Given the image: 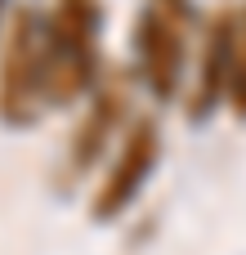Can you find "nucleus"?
Masks as SVG:
<instances>
[{
	"mask_svg": "<svg viewBox=\"0 0 246 255\" xmlns=\"http://www.w3.org/2000/svg\"><path fill=\"white\" fill-rule=\"evenodd\" d=\"M157 161H161V126H157V117H152V112H139V117L125 126L121 143L112 148L103 179L94 184L90 215H94L99 224L121 220V215L139 202V193H143V184L152 179Z\"/></svg>",
	"mask_w": 246,
	"mask_h": 255,
	"instance_id": "4",
	"label": "nucleus"
},
{
	"mask_svg": "<svg viewBox=\"0 0 246 255\" xmlns=\"http://www.w3.org/2000/svg\"><path fill=\"white\" fill-rule=\"evenodd\" d=\"M4 18H9V13H4V0H0V22H4Z\"/></svg>",
	"mask_w": 246,
	"mask_h": 255,
	"instance_id": "8",
	"label": "nucleus"
},
{
	"mask_svg": "<svg viewBox=\"0 0 246 255\" xmlns=\"http://www.w3.org/2000/svg\"><path fill=\"white\" fill-rule=\"evenodd\" d=\"M197 4L193 0H143L134 13V81L152 103H179L188 94V63L197 54Z\"/></svg>",
	"mask_w": 246,
	"mask_h": 255,
	"instance_id": "1",
	"label": "nucleus"
},
{
	"mask_svg": "<svg viewBox=\"0 0 246 255\" xmlns=\"http://www.w3.org/2000/svg\"><path fill=\"white\" fill-rule=\"evenodd\" d=\"M229 112L246 121V0L238 4V36H233V76H229Z\"/></svg>",
	"mask_w": 246,
	"mask_h": 255,
	"instance_id": "7",
	"label": "nucleus"
},
{
	"mask_svg": "<svg viewBox=\"0 0 246 255\" xmlns=\"http://www.w3.org/2000/svg\"><path fill=\"white\" fill-rule=\"evenodd\" d=\"M233 36H238V4H215L202 18V36H197V67L188 72V94L184 103L193 108V117H211L220 108H229V76H233Z\"/></svg>",
	"mask_w": 246,
	"mask_h": 255,
	"instance_id": "6",
	"label": "nucleus"
},
{
	"mask_svg": "<svg viewBox=\"0 0 246 255\" xmlns=\"http://www.w3.org/2000/svg\"><path fill=\"white\" fill-rule=\"evenodd\" d=\"M49 108L45 76V9L13 4L0 31V126L27 130Z\"/></svg>",
	"mask_w": 246,
	"mask_h": 255,
	"instance_id": "3",
	"label": "nucleus"
},
{
	"mask_svg": "<svg viewBox=\"0 0 246 255\" xmlns=\"http://www.w3.org/2000/svg\"><path fill=\"white\" fill-rule=\"evenodd\" d=\"M130 72H103V81L90 90L76 126H72V139H67V175L81 179L90 175L99 161L112 157V148L121 143L125 126H130Z\"/></svg>",
	"mask_w": 246,
	"mask_h": 255,
	"instance_id": "5",
	"label": "nucleus"
},
{
	"mask_svg": "<svg viewBox=\"0 0 246 255\" xmlns=\"http://www.w3.org/2000/svg\"><path fill=\"white\" fill-rule=\"evenodd\" d=\"M103 0H49L45 9V76L49 108L85 103L103 81Z\"/></svg>",
	"mask_w": 246,
	"mask_h": 255,
	"instance_id": "2",
	"label": "nucleus"
}]
</instances>
